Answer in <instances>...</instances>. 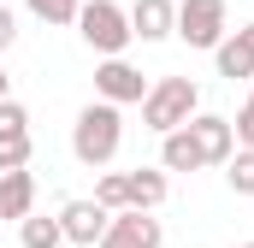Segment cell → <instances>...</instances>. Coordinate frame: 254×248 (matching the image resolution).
<instances>
[{
    "instance_id": "obj_1",
    "label": "cell",
    "mask_w": 254,
    "mask_h": 248,
    "mask_svg": "<svg viewBox=\"0 0 254 248\" xmlns=\"http://www.w3.org/2000/svg\"><path fill=\"white\" fill-rule=\"evenodd\" d=\"M119 142H125L119 107L89 101V107L77 113V124H71V154H77L83 166H113V160H119Z\"/></svg>"
},
{
    "instance_id": "obj_2",
    "label": "cell",
    "mask_w": 254,
    "mask_h": 248,
    "mask_svg": "<svg viewBox=\"0 0 254 248\" xmlns=\"http://www.w3.org/2000/svg\"><path fill=\"white\" fill-rule=\"evenodd\" d=\"M195 107H201V89L190 77H160L148 89V101H142V124L160 130V136H172V130H184L195 119Z\"/></svg>"
},
{
    "instance_id": "obj_3",
    "label": "cell",
    "mask_w": 254,
    "mask_h": 248,
    "mask_svg": "<svg viewBox=\"0 0 254 248\" xmlns=\"http://www.w3.org/2000/svg\"><path fill=\"white\" fill-rule=\"evenodd\" d=\"M77 30H83V42H89L95 54H107V60H125V48L136 42L119 0H89V6L77 12Z\"/></svg>"
},
{
    "instance_id": "obj_4",
    "label": "cell",
    "mask_w": 254,
    "mask_h": 248,
    "mask_svg": "<svg viewBox=\"0 0 254 248\" xmlns=\"http://www.w3.org/2000/svg\"><path fill=\"white\" fill-rule=\"evenodd\" d=\"M190 48H219L231 36V6L225 0H178V30Z\"/></svg>"
},
{
    "instance_id": "obj_5",
    "label": "cell",
    "mask_w": 254,
    "mask_h": 248,
    "mask_svg": "<svg viewBox=\"0 0 254 248\" xmlns=\"http://www.w3.org/2000/svg\"><path fill=\"white\" fill-rule=\"evenodd\" d=\"M184 130H190V142H195V154H201V166H225V160L237 154L231 119H219V113H195Z\"/></svg>"
},
{
    "instance_id": "obj_6",
    "label": "cell",
    "mask_w": 254,
    "mask_h": 248,
    "mask_svg": "<svg viewBox=\"0 0 254 248\" xmlns=\"http://www.w3.org/2000/svg\"><path fill=\"white\" fill-rule=\"evenodd\" d=\"M95 89H101V101H107V107H130V101H148V89H154V83H148L130 60H107L101 71H95Z\"/></svg>"
},
{
    "instance_id": "obj_7",
    "label": "cell",
    "mask_w": 254,
    "mask_h": 248,
    "mask_svg": "<svg viewBox=\"0 0 254 248\" xmlns=\"http://www.w3.org/2000/svg\"><path fill=\"white\" fill-rule=\"evenodd\" d=\"M107 225H113V213L95 207V201H65L60 207V231H65V243H77V248H101Z\"/></svg>"
},
{
    "instance_id": "obj_8",
    "label": "cell",
    "mask_w": 254,
    "mask_h": 248,
    "mask_svg": "<svg viewBox=\"0 0 254 248\" xmlns=\"http://www.w3.org/2000/svg\"><path fill=\"white\" fill-rule=\"evenodd\" d=\"M166 243V231H160V219L154 213H113V225H107V237H101V248H160Z\"/></svg>"
},
{
    "instance_id": "obj_9",
    "label": "cell",
    "mask_w": 254,
    "mask_h": 248,
    "mask_svg": "<svg viewBox=\"0 0 254 248\" xmlns=\"http://www.w3.org/2000/svg\"><path fill=\"white\" fill-rule=\"evenodd\" d=\"M125 18H130V36H142V42H166V36L178 30V0H136Z\"/></svg>"
},
{
    "instance_id": "obj_10",
    "label": "cell",
    "mask_w": 254,
    "mask_h": 248,
    "mask_svg": "<svg viewBox=\"0 0 254 248\" xmlns=\"http://www.w3.org/2000/svg\"><path fill=\"white\" fill-rule=\"evenodd\" d=\"M213 60H219V77H254V24H243V30H231L219 48H213Z\"/></svg>"
},
{
    "instance_id": "obj_11",
    "label": "cell",
    "mask_w": 254,
    "mask_h": 248,
    "mask_svg": "<svg viewBox=\"0 0 254 248\" xmlns=\"http://www.w3.org/2000/svg\"><path fill=\"white\" fill-rule=\"evenodd\" d=\"M36 213V178L30 172H0V219H30Z\"/></svg>"
},
{
    "instance_id": "obj_12",
    "label": "cell",
    "mask_w": 254,
    "mask_h": 248,
    "mask_svg": "<svg viewBox=\"0 0 254 248\" xmlns=\"http://www.w3.org/2000/svg\"><path fill=\"white\" fill-rule=\"evenodd\" d=\"M125 189H130V213H154L160 201H166V172H154V166H136V172H125Z\"/></svg>"
},
{
    "instance_id": "obj_13",
    "label": "cell",
    "mask_w": 254,
    "mask_h": 248,
    "mask_svg": "<svg viewBox=\"0 0 254 248\" xmlns=\"http://www.w3.org/2000/svg\"><path fill=\"white\" fill-rule=\"evenodd\" d=\"M160 166H166V172H201V154H195L190 130H172V136H160Z\"/></svg>"
},
{
    "instance_id": "obj_14",
    "label": "cell",
    "mask_w": 254,
    "mask_h": 248,
    "mask_svg": "<svg viewBox=\"0 0 254 248\" xmlns=\"http://www.w3.org/2000/svg\"><path fill=\"white\" fill-rule=\"evenodd\" d=\"M18 243H24V248H60V243H65V231H60V219L30 213V219L18 225Z\"/></svg>"
},
{
    "instance_id": "obj_15",
    "label": "cell",
    "mask_w": 254,
    "mask_h": 248,
    "mask_svg": "<svg viewBox=\"0 0 254 248\" xmlns=\"http://www.w3.org/2000/svg\"><path fill=\"white\" fill-rule=\"evenodd\" d=\"M30 154H36L30 130H18V136H0V172H24V166H30Z\"/></svg>"
},
{
    "instance_id": "obj_16",
    "label": "cell",
    "mask_w": 254,
    "mask_h": 248,
    "mask_svg": "<svg viewBox=\"0 0 254 248\" xmlns=\"http://www.w3.org/2000/svg\"><path fill=\"white\" fill-rule=\"evenodd\" d=\"M95 207H107V213H125V207H130V189H125V172H107V178L95 184Z\"/></svg>"
},
{
    "instance_id": "obj_17",
    "label": "cell",
    "mask_w": 254,
    "mask_h": 248,
    "mask_svg": "<svg viewBox=\"0 0 254 248\" xmlns=\"http://www.w3.org/2000/svg\"><path fill=\"white\" fill-rule=\"evenodd\" d=\"M42 24H77V12H83V0H24Z\"/></svg>"
},
{
    "instance_id": "obj_18",
    "label": "cell",
    "mask_w": 254,
    "mask_h": 248,
    "mask_svg": "<svg viewBox=\"0 0 254 248\" xmlns=\"http://www.w3.org/2000/svg\"><path fill=\"white\" fill-rule=\"evenodd\" d=\"M225 166H231V172H225V178H231V189H237V195H254V148H237Z\"/></svg>"
},
{
    "instance_id": "obj_19",
    "label": "cell",
    "mask_w": 254,
    "mask_h": 248,
    "mask_svg": "<svg viewBox=\"0 0 254 248\" xmlns=\"http://www.w3.org/2000/svg\"><path fill=\"white\" fill-rule=\"evenodd\" d=\"M18 130H30V113L6 95V101H0V136H18Z\"/></svg>"
},
{
    "instance_id": "obj_20",
    "label": "cell",
    "mask_w": 254,
    "mask_h": 248,
    "mask_svg": "<svg viewBox=\"0 0 254 248\" xmlns=\"http://www.w3.org/2000/svg\"><path fill=\"white\" fill-rule=\"evenodd\" d=\"M231 136H237V148H254V95L243 101V113H237V124H231Z\"/></svg>"
},
{
    "instance_id": "obj_21",
    "label": "cell",
    "mask_w": 254,
    "mask_h": 248,
    "mask_svg": "<svg viewBox=\"0 0 254 248\" xmlns=\"http://www.w3.org/2000/svg\"><path fill=\"white\" fill-rule=\"evenodd\" d=\"M18 42V18H12V6H0V54Z\"/></svg>"
},
{
    "instance_id": "obj_22",
    "label": "cell",
    "mask_w": 254,
    "mask_h": 248,
    "mask_svg": "<svg viewBox=\"0 0 254 248\" xmlns=\"http://www.w3.org/2000/svg\"><path fill=\"white\" fill-rule=\"evenodd\" d=\"M6 89H12V77H6V65H0V101H6Z\"/></svg>"
},
{
    "instance_id": "obj_23",
    "label": "cell",
    "mask_w": 254,
    "mask_h": 248,
    "mask_svg": "<svg viewBox=\"0 0 254 248\" xmlns=\"http://www.w3.org/2000/svg\"><path fill=\"white\" fill-rule=\"evenodd\" d=\"M243 248H254V243H243Z\"/></svg>"
}]
</instances>
